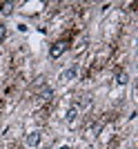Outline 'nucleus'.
Instances as JSON below:
<instances>
[{
  "label": "nucleus",
  "instance_id": "nucleus-9",
  "mask_svg": "<svg viewBox=\"0 0 138 149\" xmlns=\"http://www.w3.org/2000/svg\"><path fill=\"white\" fill-rule=\"evenodd\" d=\"M58 149H71V147H67V145H63V147H58Z\"/></svg>",
  "mask_w": 138,
  "mask_h": 149
},
{
  "label": "nucleus",
  "instance_id": "nucleus-1",
  "mask_svg": "<svg viewBox=\"0 0 138 149\" xmlns=\"http://www.w3.org/2000/svg\"><path fill=\"white\" fill-rule=\"evenodd\" d=\"M65 51H67V42L58 40V42H54V45H51V49H49V58H54V60H56V58H60V56H63Z\"/></svg>",
  "mask_w": 138,
  "mask_h": 149
},
{
  "label": "nucleus",
  "instance_id": "nucleus-7",
  "mask_svg": "<svg viewBox=\"0 0 138 149\" xmlns=\"http://www.w3.org/2000/svg\"><path fill=\"white\" fill-rule=\"evenodd\" d=\"M0 7H2V9H0L2 13H9V11L13 9V2H5V5H0Z\"/></svg>",
  "mask_w": 138,
  "mask_h": 149
},
{
  "label": "nucleus",
  "instance_id": "nucleus-5",
  "mask_svg": "<svg viewBox=\"0 0 138 149\" xmlns=\"http://www.w3.org/2000/svg\"><path fill=\"white\" fill-rule=\"evenodd\" d=\"M74 105L78 107V109H85V107L91 105V96H89V93H82V96H78V100H76Z\"/></svg>",
  "mask_w": 138,
  "mask_h": 149
},
{
  "label": "nucleus",
  "instance_id": "nucleus-3",
  "mask_svg": "<svg viewBox=\"0 0 138 149\" xmlns=\"http://www.w3.org/2000/svg\"><path fill=\"white\" fill-rule=\"evenodd\" d=\"M78 116H80V109H78L76 105H71L67 111H65V123H67V125H74L76 120H78Z\"/></svg>",
  "mask_w": 138,
  "mask_h": 149
},
{
  "label": "nucleus",
  "instance_id": "nucleus-6",
  "mask_svg": "<svg viewBox=\"0 0 138 149\" xmlns=\"http://www.w3.org/2000/svg\"><path fill=\"white\" fill-rule=\"evenodd\" d=\"M129 82V74L127 71H118L116 74V85H127Z\"/></svg>",
  "mask_w": 138,
  "mask_h": 149
},
{
  "label": "nucleus",
  "instance_id": "nucleus-4",
  "mask_svg": "<svg viewBox=\"0 0 138 149\" xmlns=\"http://www.w3.org/2000/svg\"><path fill=\"white\" fill-rule=\"evenodd\" d=\"M40 131H31V134H27V138H25V143H27V147H38L40 145Z\"/></svg>",
  "mask_w": 138,
  "mask_h": 149
},
{
  "label": "nucleus",
  "instance_id": "nucleus-8",
  "mask_svg": "<svg viewBox=\"0 0 138 149\" xmlns=\"http://www.w3.org/2000/svg\"><path fill=\"white\" fill-rule=\"evenodd\" d=\"M5 36H7V29H5V25H0V42L5 40Z\"/></svg>",
  "mask_w": 138,
  "mask_h": 149
},
{
  "label": "nucleus",
  "instance_id": "nucleus-2",
  "mask_svg": "<svg viewBox=\"0 0 138 149\" xmlns=\"http://www.w3.org/2000/svg\"><path fill=\"white\" fill-rule=\"evenodd\" d=\"M76 76H78V67H76V65H71L69 69L60 71V76H58V80H60V82H71V80L76 78Z\"/></svg>",
  "mask_w": 138,
  "mask_h": 149
}]
</instances>
